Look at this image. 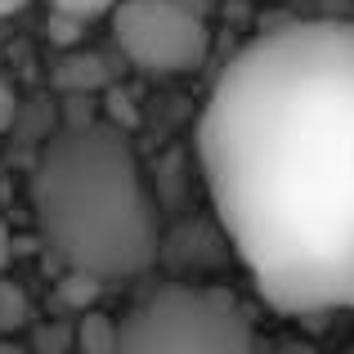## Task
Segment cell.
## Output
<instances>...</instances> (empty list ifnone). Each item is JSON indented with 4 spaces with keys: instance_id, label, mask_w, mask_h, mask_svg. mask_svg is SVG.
<instances>
[{
    "instance_id": "obj_1",
    "label": "cell",
    "mask_w": 354,
    "mask_h": 354,
    "mask_svg": "<svg viewBox=\"0 0 354 354\" xmlns=\"http://www.w3.org/2000/svg\"><path fill=\"white\" fill-rule=\"evenodd\" d=\"M198 162L274 310H354V18H296L242 45L198 117Z\"/></svg>"
},
{
    "instance_id": "obj_2",
    "label": "cell",
    "mask_w": 354,
    "mask_h": 354,
    "mask_svg": "<svg viewBox=\"0 0 354 354\" xmlns=\"http://www.w3.org/2000/svg\"><path fill=\"white\" fill-rule=\"evenodd\" d=\"M41 242L63 269L121 283L162 256V225L135 144L113 121H63L32 171Z\"/></svg>"
},
{
    "instance_id": "obj_3",
    "label": "cell",
    "mask_w": 354,
    "mask_h": 354,
    "mask_svg": "<svg viewBox=\"0 0 354 354\" xmlns=\"http://www.w3.org/2000/svg\"><path fill=\"white\" fill-rule=\"evenodd\" d=\"M251 346H256L251 314L225 287L162 283L144 292L117 319V354H171V350L238 354Z\"/></svg>"
},
{
    "instance_id": "obj_4",
    "label": "cell",
    "mask_w": 354,
    "mask_h": 354,
    "mask_svg": "<svg viewBox=\"0 0 354 354\" xmlns=\"http://www.w3.org/2000/svg\"><path fill=\"white\" fill-rule=\"evenodd\" d=\"M108 14L121 54L148 77H184L207 59V23L184 0H117Z\"/></svg>"
},
{
    "instance_id": "obj_5",
    "label": "cell",
    "mask_w": 354,
    "mask_h": 354,
    "mask_svg": "<svg viewBox=\"0 0 354 354\" xmlns=\"http://www.w3.org/2000/svg\"><path fill=\"white\" fill-rule=\"evenodd\" d=\"M72 346L86 350V354H117V319H108V314H99V310H86L81 323H77Z\"/></svg>"
},
{
    "instance_id": "obj_6",
    "label": "cell",
    "mask_w": 354,
    "mask_h": 354,
    "mask_svg": "<svg viewBox=\"0 0 354 354\" xmlns=\"http://www.w3.org/2000/svg\"><path fill=\"white\" fill-rule=\"evenodd\" d=\"M54 81H59L63 90H99L108 81V72H104V59H99V54H68V59L59 63V72H54Z\"/></svg>"
},
{
    "instance_id": "obj_7",
    "label": "cell",
    "mask_w": 354,
    "mask_h": 354,
    "mask_svg": "<svg viewBox=\"0 0 354 354\" xmlns=\"http://www.w3.org/2000/svg\"><path fill=\"white\" fill-rule=\"evenodd\" d=\"M27 323H32V301H27V292L14 283V278L0 274V337L27 328Z\"/></svg>"
},
{
    "instance_id": "obj_8",
    "label": "cell",
    "mask_w": 354,
    "mask_h": 354,
    "mask_svg": "<svg viewBox=\"0 0 354 354\" xmlns=\"http://www.w3.org/2000/svg\"><path fill=\"white\" fill-rule=\"evenodd\" d=\"M113 5L117 0H50L54 14H68V18H77V23H95V18H104Z\"/></svg>"
},
{
    "instance_id": "obj_9",
    "label": "cell",
    "mask_w": 354,
    "mask_h": 354,
    "mask_svg": "<svg viewBox=\"0 0 354 354\" xmlns=\"http://www.w3.org/2000/svg\"><path fill=\"white\" fill-rule=\"evenodd\" d=\"M14 117H18V95H14V86L0 77V135L14 126Z\"/></svg>"
},
{
    "instance_id": "obj_10",
    "label": "cell",
    "mask_w": 354,
    "mask_h": 354,
    "mask_svg": "<svg viewBox=\"0 0 354 354\" xmlns=\"http://www.w3.org/2000/svg\"><path fill=\"white\" fill-rule=\"evenodd\" d=\"M9 247H14V238H9V225H5V220H0V274H5L9 256H14V251H9Z\"/></svg>"
},
{
    "instance_id": "obj_11",
    "label": "cell",
    "mask_w": 354,
    "mask_h": 354,
    "mask_svg": "<svg viewBox=\"0 0 354 354\" xmlns=\"http://www.w3.org/2000/svg\"><path fill=\"white\" fill-rule=\"evenodd\" d=\"M27 0H0V18H9V14H18Z\"/></svg>"
}]
</instances>
